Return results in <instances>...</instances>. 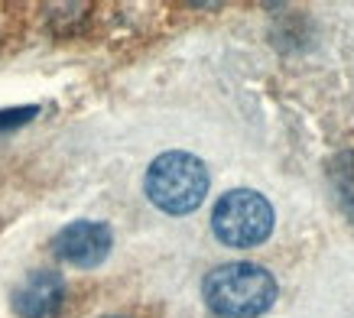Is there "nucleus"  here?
<instances>
[{"label":"nucleus","mask_w":354,"mask_h":318,"mask_svg":"<svg viewBox=\"0 0 354 318\" xmlns=\"http://www.w3.org/2000/svg\"><path fill=\"white\" fill-rule=\"evenodd\" d=\"M202 296L221 318H257L277 302V279L257 263H225L205 276Z\"/></svg>","instance_id":"nucleus-1"},{"label":"nucleus","mask_w":354,"mask_h":318,"mask_svg":"<svg viewBox=\"0 0 354 318\" xmlns=\"http://www.w3.org/2000/svg\"><path fill=\"white\" fill-rule=\"evenodd\" d=\"M147 195L166 214H189L208 195V169L192 153H162L147 169Z\"/></svg>","instance_id":"nucleus-2"},{"label":"nucleus","mask_w":354,"mask_h":318,"mask_svg":"<svg viewBox=\"0 0 354 318\" xmlns=\"http://www.w3.org/2000/svg\"><path fill=\"white\" fill-rule=\"evenodd\" d=\"M212 231L225 247H257L273 234V205L250 189L227 191L212 212Z\"/></svg>","instance_id":"nucleus-3"},{"label":"nucleus","mask_w":354,"mask_h":318,"mask_svg":"<svg viewBox=\"0 0 354 318\" xmlns=\"http://www.w3.org/2000/svg\"><path fill=\"white\" fill-rule=\"evenodd\" d=\"M111 227L101 221H72L68 227L55 234V256L65 263L78 266V270H91V266L104 263L111 254Z\"/></svg>","instance_id":"nucleus-4"},{"label":"nucleus","mask_w":354,"mask_h":318,"mask_svg":"<svg viewBox=\"0 0 354 318\" xmlns=\"http://www.w3.org/2000/svg\"><path fill=\"white\" fill-rule=\"evenodd\" d=\"M62 296H65L62 276L49 273V270H36L13 289L10 306L20 318H53L59 312V306H62Z\"/></svg>","instance_id":"nucleus-5"},{"label":"nucleus","mask_w":354,"mask_h":318,"mask_svg":"<svg viewBox=\"0 0 354 318\" xmlns=\"http://www.w3.org/2000/svg\"><path fill=\"white\" fill-rule=\"evenodd\" d=\"M328 182H332L335 202L342 205V212L354 218V149L338 153L328 162Z\"/></svg>","instance_id":"nucleus-6"},{"label":"nucleus","mask_w":354,"mask_h":318,"mask_svg":"<svg viewBox=\"0 0 354 318\" xmlns=\"http://www.w3.org/2000/svg\"><path fill=\"white\" fill-rule=\"evenodd\" d=\"M36 114V107H17V111H0V130H10L26 124L30 117Z\"/></svg>","instance_id":"nucleus-7"}]
</instances>
